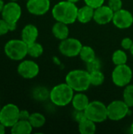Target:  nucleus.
<instances>
[{"label": "nucleus", "instance_id": "23", "mask_svg": "<svg viewBox=\"0 0 133 134\" xmlns=\"http://www.w3.org/2000/svg\"><path fill=\"white\" fill-rule=\"evenodd\" d=\"M43 46L37 42L27 45V55L31 57L38 58L41 57L43 53Z\"/></svg>", "mask_w": 133, "mask_h": 134}, {"label": "nucleus", "instance_id": "6", "mask_svg": "<svg viewBox=\"0 0 133 134\" xmlns=\"http://www.w3.org/2000/svg\"><path fill=\"white\" fill-rule=\"evenodd\" d=\"M132 76V70L126 64L116 65L111 74L113 83L118 87H125L130 84Z\"/></svg>", "mask_w": 133, "mask_h": 134}, {"label": "nucleus", "instance_id": "27", "mask_svg": "<svg viewBox=\"0 0 133 134\" xmlns=\"http://www.w3.org/2000/svg\"><path fill=\"white\" fill-rule=\"evenodd\" d=\"M100 68H101V62L96 57L93 59L92 60L86 63V70L89 72L98 71V70H100Z\"/></svg>", "mask_w": 133, "mask_h": 134}, {"label": "nucleus", "instance_id": "10", "mask_svg": "<svg viewBox=\"0 0 133 134\" xmlns=\"http://www.w3.org/2000/svg\"><path fill=\"white\" fill-rule=\"evenodd\" d=\"M1 15L2 18L8 24L17 23L22 15L21 6L16 2L9 1L5 4Z\"/></svg>", "mask_w": 133, "mask_h": 134}, {"label": "nucleus", "instance_id": "12", "mask_svg": "<svg viewBox=\"0 0 133 134\" xmlns=\"http://www.w3.org/2000/svg\"><path fill=\"white\" fill-rule=\"evenodd\" d=\"M112 23L119 29L129 28L133 24L132 13L127 9H121L120 10L114 12Z\"/></svg>", "mask_w": 133, "mask_h": 134}, {"label": "nucleus", "instance_id": "35", "mask_svg": "<svg viewBox=\"0 0 133 134\" xmlns=\"http://www.w3.org/2000/svg\"><path fill=\"white\" fill-rule=\"evenodd\" d=\"M5 126L0 122V134H4L5 133Z\"/></svg>", "mask_w": 133, "mask_h": 134}, {"label": "nucleus", "instance_id": "34", "mask_svg": "<svg viewBox=\"0 0 133 134\" xmlns=\"http://www.w3.org/2000/svg\"><path fill=\"white\" fill-rule=\"evenodd\" d=\"M16 24L17 23H10V24H9V31H13L16 30Z\"/></svg>", "mask_w": 133, "mask_h": 134}, {"label": "nucleus", "instance_id": "20", "mask_svg": "<svg viewBox=\"0 0 133 134\" xmlns=\"http://www.w3.org/2000/svg\"><path fill=\"white\" fill-rule=\"evenodd\" d=\"M96 130V122L87 118L78 122V131L81 134H94Z\"/></svg>", "mask_w": 133, "mask_h": 134}, {"label": "nucleus", "instance_id": "28", "mask_svg": "<svg viewBox=\"0 0 133 134\" xmlns=\"http://www.w3.org/2000/svg\"><path fill=\"white\" fill-rule=\"evenodd\" d=\"M34 96L37 100H45L48 97H49V93H48L46 89L40 87L35 90V91L34 92Z\"/></svg>", "mask_w": 133, "mask_h": 134}, {"label": "nucleus", "instance_id": "32", "mask_svg": "<svg viewBox=\"0 0 133 134\" xmlns=\"http://www.w3.org/2000/svg\"><path fill=\"white\" fill-rule=\"evenodd\" d=\"M132 44V39L131 38H129V37L124 38L122 40V42H121V46H122V47L125 50H130V49H131Z\"/></svg>", "mask_w": 133, "mask_h": 134}, {"label": "nucleus", "instance_id": "36", "mask_svg": "<svg viewBox=\"0 0 133 134\" xmlns=\"http://www.w3.org/2000/svg\"><path fill=\"white\" fill-rule=\"evenodd\" d=\"M4 5H5V3L3 2V0H0V13H2L3 8H4Z\"/></svg>", "mask_w": 133, "mask_h": 134}, {"label": "nucleus", "instance_id": "24", "mask_svg": "<svg viewBox=\"0 0 133 134\" xmlns=\"http://www.w3.org/2000/svg\"><path fill=\"white\" fill-rule=\"evenodd\" d=\"M127 61H128V56L124 50L117 49L114 52L112 55V62L115 66L125 64L127 63Z\"/></svg>", "mask_w": 133, "mask_h": 134}, {"label": "nucleus", "instance_id": "30", "mask_svg": "<svg viewBox=\"0 0 133 134\" xmlns=\"http://www.w3.org/2000/svg\"><path fill=\"white\" fill-rule=\"evenodd\" d=\"M85 4L91 6L93 9H96L104 4L105 0H84Z\"/></svg>", "mask_w": 133, "mask_h": 134}, {"label": "nucleus", "instance_id": "13", "mask_svg": "<svg viewBox=\"0 0 133 134\" xmlns=\"http://www.w3.org/2000/svg\"><path fill=\"white\" fill-rule=\"evenodd\" d=\"M26 8L32 15L42 16L49 10L50 0H27Z\"/></svg>", "mask_w": 133, "mask_h": 134}, {"label": "nucleus", "instance_id": "22", "mask_svg": "<svg viewBox=\"0 0 133 134\" xmlns=\"http://www.w3.org/2000/svg\"><path fill=\"white\" fill-rule=\"evenodd\" d=\"M28 121L30 122L33 128L38 129V128L42 127L45 125L46 119H45V117L42 114L39 112H34L31 114Z\"/></svg>", "mask_w": 133, "mask_h": 134}, {"label": "nucleus", "instance_id": "26", "mask_svg": "<svg viewBox=\"0 0 133 134\" xmlns=\"http://www.w3.org/2000/svg\"><path fill=\"white\" fill-rule=\"evenodd\" d=\"M123 100L129 108H133V84L126 86L123 91Z\"/></svg>", "mask_w": 133, "mask_h": 134}, {"label": "nucleus", "instance_id": "42", "mask_svg": "<svg viewBox=\"0 0 133 134\" xmlns=\"http://www.w3.org/2000/svg\"></svg>", "mask_w": 133, "mask_h": 134}, {"label": "nucleus", "instance_id": "3", "mask_svg": "<svg viewBox=\"0 0 133 134\" xmlns=\"http://www.w3.org/2000/svg\"><path fill=\"white\" fill-rule=\"evenodd\" d=\"M74 90L66 82L60 83L49 92V99L56 106L65 107L71 103L74 95Z\"/></svg>", "mask_w": 133, "mask_h": 134}, {"label": "nucleus", "instance_id": "41", "mask_svg": "<svg viewBox=\"0 0 133 134\" xmlns=\"http://www.w3.org/2000/svg\"><path fill=\"white\" fill-rule=\"evenodd\" d=\"M1 108H1V106H0V111H1Z\"/></svg>", "mask_w": 133, "mask_h": 134}, {"label": "nucleus", "instance_id": "16", "mask_svg": "<svg viewBox=\"0 0 133 134\" xmlns=\"http://www.w3.org/2000/svg\"><path fill=\"white\" fill-rule=\"evenodd\" d=\"M89 97L83 93V92H77L76 94L74 95L71 104L74 110L76 111H85L87 106L89 104Z\"/></svg>", "mask_w": 133, "mask_h": 134}, {"label": "nucleus", "instance_id": "33", "mask_svg": "<svg viewBox=\"0 0 133 134\" xmlns=\"http://www.w3.org/2000/svg\"><path fill=\"white\" fill-rule=\"evenodd\" d=\"M30 115H31V114L27 110H20V111L19 117H20V119H21V120H28Z\"/></svg>", "mask_w": 133, "mask_h": 134}, {"label": "nucleus", "instance_id": "18", "mask_svg": "<svg viewBox=\"0 0 133 134\" xmlns=\"http://www.w3.org/2000/svg\"><path fill=\"white\" fill-rule=\"evenodd\" d=\"M95 9L92 8L89 5H85L81 8H78L77 20L82 24H87L93 20Z\"/></svg>", "mask_w": 133, "mask_h": 134}, {"label": "nucleus", "instance_id": "1", "mask_svg": "<svg viewBox=\"0 0 133 134\" xmlns=\"http://www.w3.org/2000/svg\"><path fill=\"white\" fill-rule=\"evenodd\" d=\"M78 10V8L75 3L67 0L60 1L53 7L52 15L56 21L71 24L77 20Z\"/></svg>", "mask_w": 133, "mask_h": 134}, {"label": "nucleus", "instance_id": "17", "mask_svg": "<svg viewBox=\"0 0 133 134\" xmlns=\"http://www.w3.org/2000/svg\"><path fill=\"white\" fill-rule=\"evenodd\" d=\"M67 25V24L56 21L52 27V33L54 37L60 41L68 38L70 31Z\"/></svg>", "mask_w": 133, "mask_h": 134}, {"label": "nucleus", "instance_id": "40", "mask_svg": "<svg viewBox=\"0 0 133 134\" xmlns=\"http://www.w3.org/2000/svg\"><path fill=\"white\" fill-rule=\"evenodd\" d=\"M9 1H13V2H16V1H18V0H9Z\"/></svg>", "mask_w": 133, "mask_h": 134}, {"label": "nucleus", "instance_id": "7", "mask_svg": "<svg viewBox=\"0 0 133 134\" xmlns=\"http://www.w3.org/2000/svg\"><path fill=\"white\" fill-rule=\"evenodd\" d=\"M20 109L12 103L2 107L0 111V122L6 128H11L20 119Z\"/></svg>", "mask_w": 133, "mask_h": 134}, {"label": "nucleus", "instance_id": "15", "mask_svg": "<svg viewBox=\"0 0 133 134\" xmlns=\"http://www.w3.org/2000/svg\"><path fill=\"white\" fill-rule=\"evenodd\" d=\"M38 37V27L31 24H27L24 27L21 31V39L27 45L36 42Z\"/></svg>", "mask_w": 133, "mask_h": 134}, {"label": "nucleus", "instance_id": "21", "mask_svg": "<svg viewBox=\"0 0 133 134\" xmlns=\"http://www.w3.org/2000/svg\"><path fill=\"white\" fill-rule=\"evenodd\" d=\"M79 57L81 60L85 63H88L96 57L94 49L89 46H83L82 47V49L79 53Z\"/></svg>", "mask_w": 133, "mask_h": 134}, {"label": "nucleus", "instance_id": "19", "mask_svg": "<svg viewBox=\"0 0 133 134\" xmlns=\"http://www.w3.org/2000/svg\"><path fill=\"white\" fill-rule=\"evenodd\" d=\"M33 130V127L28 120L19 119L12 127V134H30Z\"/></svg>", "mask_w": 133, "mask_h": 134}, {"label": "nucleus", "instance_id": "38", "mask_svg": "<svg viewBox=\"0 0 133 134\" xmlns=\"http://www.w3.org/2000/svg\"><path fill=\"white\" fill-rule=\"evenodd\" d=\"M130 130H131V133L133 134V122L132 123V125H131V127H130Z\"/></svg>", "mask_w": 133, "mask_h": 134}, {"label": "nucleus", "instance_id": "25", "mask_svg": "<svg viewBox=\"0 0 133 134\" xmlns=\"http://www.w3.org/2000/svg\"><path fill=\"white\" fill-rule=\"evenodd\" d=\"M89 74H90V82H91V86H101L104 82L105 76H104L103 73L100 70L89 72Z\"/></svg>", "mask_w": 133, "mask_h": 134}, {"label": "nucleus", "instance_id": "31", "mask_svg": "<svg viewBox=\"0 0 133 134\" xmlns=\"http://www.w3.org/2000/svg\"><path fill=\"white\" fill-rule=\"evenodd\" d=\"M9 31V24L8 23L4 20L2 18L0 19V36L6 35Z\"/></svg>", "mask_w": 133, "mask_h": 134}, {"label": "nucleus", "instance_id": "8", "mask_svg": "<svg viewBox=\"0 0 133 134\" xmlns=\"http://www.w3.org/2000/svg\"><path fill=\"white\" fill-rule=\"evenodd\" d=\"M129 112V107L124 100H116L107 105V116L112 121H120Z\"/></svg>", "mask_w": 133, "mask_h": 134}, {"label": "nucleus", "instance_id": "9", "mask_svg": "<svg viewBox=\"0 0 133 134\" xmlns=\"http://www.w3.org/2000/svg\"><path fill=\"white\" fill-rule=\"evenodd\" d=\"M82 43L75 38H67L61 40L59 45V50L60 53L67 57H74L79 56Z\"/></svg>", "mask_w": 133, "mask_h": 134}, {"label": "nucleus", "instance_id": "14", "mask_svg": "<svg viewBox=\"0 0 133 134\" xmlns=\"http://www.w3.org/2000/svg\"><path fill=\"white\" fill-rule=\"evenodd\" d=\"M114 12L108 5H101L94 11L93 20L100 25H104L112 22Z\"/></svg>", "mask_w": 133, "mask_h": 134}, {"label": "nucleus", "instance_id": "11", "mask_svg": "<svg viewBox=\"0 0 133 134\" xmlns=\"http://www.w3.org/2000/svg\"><path fill=\"white\" fill-rule=\"evenodd\" d=\"M39 71L40 68L38 64L31 60H22L17 67L18 74L25 79H32L35 78L38 75Z\"/></svg>", "mask_w": 133, "mask_h": 134}, {"label": "nucleus", "instance_id": "39", "mask_svg": "<svg viewBox=\"0 0 133 134\" xmlns=\"http://www.w3.org/2000/svg\"><path fill=\"white\" fill-rule=\"evenodd\" d=\"M130 53H131V54L133 56V44L132 46V47H131V49H130Z\"/></svg>", "mask_w": 133, "mask_h": 134}, {"label": "nucleus", "instance_id": "37", "mask_svg": "<svg viewBox=\"0 0 133 134\" xmlns=\"http://www.w3.org/2000/svg\"><path fill=\"white\" fill-rule=\"evenodd\" d=\"M67 1H69V2H73V3H77V2H78L79 1H81V0H67Z\"/></svg>", "mask_w": 133, "mask_h": 134}, {"label": "nucleus", "instance_id": "5", "mask_svg": "<svg viewBox=\"0 0 133 134\" xmlns=\"http://www.w3.org/2000/svg\"><path fill=\"white\" fill-rule=\"evenodd\" d=\"M84 111L86 118L96 123L103 122L108 119L107 106L100 100L89 102Z\"/></svg>", "mask_w": 133, "mask_h": 134}, {"label": "nucleus", "instance_id": "2", "mask_svg": "<svg viewBox=\"0 0 133 134\" xmlns=\"http://www.w3.org/2000/svg\"><path fill=\"white\" fill-rule=\"evenodd\" d=\"M65 82L69 85L74 92H85L91 86L90 74L87 70H72L67 74Z\"/></svg>", "mask_w": 133, "mask_h": 134}, {"label": "nucleus", "instance_id": "4", "mask_svg": "<svg viewBox=\"0 0 133 134\" xmlns=\"http://www.w3.org/2000/svg\"><path fill=\"white\" fill-rule=\"evenodd\" d=\"M4 52L8 58L14 61L23 60L27 55V44L20 39H11L4 46Z\"/></svg>", "mask_w": 133, "mask_h": 134}, {"label": "nucleus", "instance_id": "29", "mask_svg": "<svg viewBox=\"0 0 133 134\" xmlns=\"http://www.w3.org/2000/svg\"><path fill=\"white\" fill-rule=\"evenodd\" d=\"M107 5L114 12H117L121 9H122V5H123L122 0H108Z\"/></svg>", "mask_w": 133, "mask_h": 134}]
</instances>
